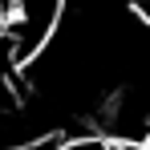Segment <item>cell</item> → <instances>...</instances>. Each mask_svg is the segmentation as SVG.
I'll list each match as a JSON object with an SVG mask.
<instances>
[{"instance_id":"6da1fadb","label":"cell","mask_w":150,"mask_h":150,"mask_svg":"<svg viewBox=\"0 0 150 150\" xmlns=\"http://www.w3.org/2000/svg\"><path fill=\"white\" fill-rule=\"evenodd\" d=\"M0 12H4V41L12 45L25 69L57 37L65 21V0H0Z\"/></svg>"}]
</instances>
